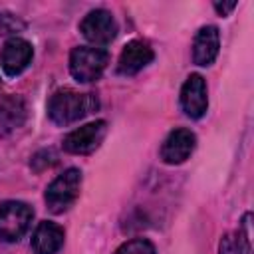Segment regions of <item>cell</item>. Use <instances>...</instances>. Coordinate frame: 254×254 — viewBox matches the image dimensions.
<instances>
[{"label": "cell", "instance_id": "cell-5", "mask_svg": "<svg viewBox=\"0 0 254 254\" xmlns=\"http://www.w3.org/2000/svg\"><path fill=\"white\" fill-rule=\"evenodd\" d=\"M79 32L93 46H107L117 36V22L113 14L105 8H95L85 14L79 22Z\"/></svg>", "mask_w": 254, "mask_h": 254}, {"label": "cell", "instance_id": "cell-3", "mask_svg": "<svg viewBox=\"0 0 254 254\" xmlns=\"http://www.w3.org/2000/svg\"><path fill=\"white\" fill-rule=\"evenodd\" d=\"M107 62H109V54L103 48L77 46L69 54V71L77 81L89 83L101 77L103 69L107 67Z\"/></svg>", "mask_w": 254, "mask_h": 254}, {"label": "cell", "instance_id": "cell-10", "mask_svg": "<svg viewBox=\"0 0 254 254\" xmlns=\"http://www.w3.org/2000/svg\"><path fill=\"white\" fill-rule=\"evenodd\" d=\"M153 58H155V52L147 42L131 40L121 50V56H119V62H117V71L121 75H135L143 67H147L153 62Z\"/></svg>", "mask_w": 254, "mask_h": 254}, {"label": "cell", "instance_id": "cell-13", "mask_svg": "<svg viewBox=\"0 0 254 254\" xmlns=\"http://www.w3.org/2000/svg\"><path fill=\"white\" fill-rule=\"evenodd\" d=\"M26 119V105L22 97L8 95L0 101V133H8L20 127Z\"/></svg>", "mask_w": 254, "mask_h": 254}, {"label": "cell", "instance_id": "cell-12", "mask_svg": "<svg viewBox=\"0 0 254 254\" xmlns=\"http://www.w3.org/2000/svg\"><path fill=\"white\" fill-rule=\"evenodd\" d=\"M65 232L58 222L42 220L32 234V250L34 254H56L64 246Z\"/></svg>", "mask_w": 254, "mask_h": 254}, {"label": "cell", "instance_id": "cell-17", "mask_svg": "<svg viewBox=\"0 0 254 254\" xmlns=\"http://www.w3.org/2000/svg\"><path fill=\"white\" fill-rule=\"evenodd\" d=\"M236 6H238L236 2H222V4H220V2H214V10H216L220 16H228Z\"/></svg>", "mask_w": 254, "mask_h": 254}, {"label": "cell", "instance_id": "cell-1", "mask_svg": "<svg viewBox=\"0 0 254 254\" xmlns=\"http://www.w3.org/2000/svg\"><path fill=\"white\" fill-rule=\"evenodd\" d=\"M99 99L93 93H79L75 89H58L48 101V115L56 125H71L85 115L97 111Z\"/></svg>", "mask_w": 254, "mask_h": 254}, {"label": "cell", "instance_id": "cell-8", "mask_svg": "<svg viewBox=\"0 0 254 254\" xmlns=\"http://www.w3.org/2000/svg\"><path fill=\"white\" fill-rule=\"evenodd\" d=\"M181 107L187 117L200 119L208 109L206 81L198 73H190L181 87Z\"/></svg>", "mask_w": 254, "mask_h": 254}, {"label": "cell", "instance_id": "cell-7", "mask_svg": "<svg viewBox=\"0 0 254 254\" xmlns=\"http://www.w3.org/2000/svg\"><path fill=\"white\" fill-rule=\"evenodd\" d=\"M32 58H34L32 44L24 38H18V36L6 40V44L0 50V65H2L4 73L10 77L20 75L30 65Z\"/></svg>", "mask_w": 254, "mask_h": 254}, {"label": "cell", "instance_id": "cell-14", "mask_svg": "<svg viewBox=\"0 0 254 254\" xmlns=\"http://www.w3.org/2000/svg\"><path fill=\"white\" fill-rule=\"evenodd\" d=\"M250 212L244 214V220H242V228L244 230H238V232H230L226 234L222 240H220V248H218V254H250Z\"/></svg>", "mask_w": 254, "mask_h": 254}, {"label": "cell", "instance_id": "cell-2", "mask_svg": "<svg viewBox=\"0 0 254 254\" xmlns=\"http://www.w3.org/2000/svg\"><path fill=\"white\" fill-rule=\"evenodd\" d=\"M79 189H81V171L75 167L65 169L46 189L44 198H46L48 210L54 214L65 212L79 196Z\"/></svg>", "mask_w": 254, "mask_h": 254}, {"label": "cell", "instance_id": "cell-16", "mask_svg": "<svg viewBox=\"0 0 254 254\" xmlns=\"http://www.w3.org/2000/svg\"><path fill=\"white\" fill-rule=\"evenodd\" d=\"M26 28V24L10 14V12H0V36H8V34H16V32H22Z\"/></svg>", "mask_w": 254, "mask_h": 254}, {"label": "cell", "instance_id": "cell-6", "mask_svg": "<svg viewBox=\"0 0 254 254\" xmlns=\"http://www.w3.org/2000/svg\"><path fill=\"white\" fill-rule=\"evenodd\" d=\"M105 133H107V123L103 119L85 123L64 137V151L71 155H87L101 145Z\"/></svg>", "mask_w": 254, "mask_h": 254}, {"label": "cell", "instance_id": "cell-15", "mask_svg": "<svg viewBox=\"0 0 254 254\" xmlns=\"http://www.w3.org/2000/svg\"><path fill=\"white\" fill-rule=\"evenodd\" d=\"M115 254H157L153 242H149L147 238H133V240H127L123 242Z\"/></svg>", "mask_w": 254, "mask_h": 254}, {"label": "cell", "instance_id": "cell-9", "mask_svg": "<svg viewBox=\"0 0 254 254\" xmlns=\"http://www.w3.org/2000/svg\"><path fill=\"white\" fill-rule=\"evenodd\" d=\"M194 147L196 137L190 129H173L161 145V159L167 165H181L192 155Z\"/></svg>", "mask_w": 254, "mask_h": 254}, {"label": "cell", "instance_id": "cell-4", "mask_svg": "<svg viewBox=\"0 0 254 254\" xmlns=\"http://www.w3.org/2000/svg\"><path fill=\"white\" fill-rule=\"evenodd\" d=\"M34 210L22 200L0 202V240L18 242L30 228Z\"/></svg>", "mask_w": 254, "mask_h": 254}, {"label": "cell", "instance_id": "cell-11", "mask_svg": "<svg viewBox=\"0 0 254 254\" xmlns=\"http://www.w3.org/2000/svg\"><path fill=\"white\" fill-rule=\"evenodd\" d=\"M220 48V34L216 26H202L192 42V60L196 65H210Z\"/></svg>", "mask_w": 254, "mask_h": 254}]
</instances>
